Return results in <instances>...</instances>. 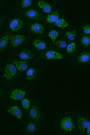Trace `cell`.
Returning a JSON list of instances; mask_svg holds the SVG:
<instances>
[{"label":"cell","mask_w":90,"mask_h":135,"mask_svg":"<svg viewBox=\"0 0 90 135\" xmlns=\"http://www.w3.org/2000/svg\"><path fill=\"white\" fill-rule=\"evenodd\" d=\"M60 126L63 130L67 132L74 131L75 128L74 123L71 118L69 117H65L61 120Z\"/></svg>","instance_id":"cell-1"},{"label":"cell","mask_w":90,"mask_h":135,"mask_svg":"<svg viewBox=\"0 0 90 135\" xmlns=\"http://www.w3.org/2000/svg\"><path fill=\"white\" fill-rule=\"evenodd\" d=\"M16 68L14 65L8 64L4 69V77L7 80H11L16 74Z\"/></svg>","instance_id":"cell-2"},{"label":"cell","mask_w":90,"mask_h":135,"mask_svg":"<svg viewBox=\"0 0 90 135\" xmlns=\"http://www.w3.org/2000/svg\"><path fill=\"white\" fill-rule=\"evenodd\" d=\"M9 26L10 29L11 30L13 31H16L23 28L24 24L21 19L15 18L10 21Z\"/></svg>","instance_id":"cell-3"},{"label":"cell","mask_w":90,"mask_h":135,"mask_svg":"<svg viewBox=\"0 0 90 135\" xmlns=\"http://www.w3.org/2000/svg\"><path fill=\"white\" fill-rule=\"evenodd\" d=\"M77 124L79 130L82 133L85 132L86 129L90 126V123L89 120L83 117H79L78 118Z\"/></svg>","instance_id":"cell-4"},{"label":"cell","mask_w":90,"mask_h":135,"mask_svg":"<svg viewBox=\"0 0 90 135\" xmlns=\"http://www.w3.org/2000/svg\"><path fill=\"white\" fill-rule=\"evenodd\" d=\"M25 38L23 35H12L10 39V44L14 47H17L23 42Z\"/></svg>","instance_id":"cell-5"},{"label":"cell","mask_w":90,"mask_h":135,"mask_svg":"<svg viewBox=\"0 0 90 135\" xmlns=\"http://www.w3.org/2000/svg\"><path fill=\"white\" fill-rule=\"evenodd\" d=\"M26 93L23 90L16 89L14 90L11 93L10 97L15 100H21L24 98Z\"/></svg>","instance_id":"cell-6"},{"label":"cell","mask_w":90,"mask_h":135,"mask_svg":"<svg viewBox=\"0 0 90 135\" xmlns=\"http://www.w3.org/2000/svg\"><path fill=\"white\" fill-rule=\"evenodd\" d=\"M40 113L37 106L33 105L30 111V117L31 119L37 121L40 119Z\"/></svg>","instance_id":"cell-7"},{"label":"cell","mask_w":90,"mask_h":135,"mask_svg":"<svg viewBox=\"0 0 90 135\" xmlns=\"http://www.w3.org/2000/svg\"><path fill=\"white\" fill-rule=\"evenodd\" d=\"M45 56L48 60L61 59L63 58L61 55L53 50L46 52L45 54Z\"/></svg>","instance_id":"cell-8"},{"label":"cell","mask_w":90,"mask_h":135,"mask_svg":"<svg viewBox=\"0 0 90 135\" xmlns=\"http://www.w3.org/2000/svg\"><path fill=\"white\" fill-rule=\"evenodd\" d=\"M25 16L28 18L32 20H39L41 19V17L37 11L34 9H30L26 12Z\"/></svg>","instance_id":"cell-9"},{"label":"cell","mask_w":90,"mask_h":135,"mask_svg":"<svg viewBox=\"0 0 90 135\" xmlns=\"http://www.w3.org/2000/svg\"><path fill=\"white\" fill-rule=\"evenodd\" d=\"M8 113L14 115L18 119H22V112L17 106H13L9 108L7 110Z\"/></svg>","instance_id":"cell-10"},{"label":"cell","mask_w":90,"mask_h":135,"mask_svg":"<svg viewBox=\"0 0 90 135\" xmlns=\"http://www.w3.org/2000/svg\"><path fill=\"white\" fill-rule=\"evenodd\" d=\"M20 58L23 60H29L32 59L34 55L30 50H24L21 52L19 54Z\"/></svg>","instance_id":"cell-11"},{"label":"cell","mask_w":90,"mask_h":135,"mask_svg":"<svg viewBox=\"0 0 90 135\" xmlns=\"http://www.w3.org/2000/svg\"><path fill=\"white\" fill-rule=\"evenodd\" d=\"M12 35H8L0 39V52L3 51L8 46L9 41Z\"/></svg>","instance_id":"cell-12"},{"label":"cell","mask_w":90,"mask_h":135,"mask_svg":"<svg viewBox=\"0 0 90 135\" xmlns=\"http://www.w3.org/2000/svg\"><path fill=\"white\" fill-rule=\"evenodd\" d=\"M13 63L20 72L25 71L28 68V64L26 61H19L15 60L13 61Z\"/></svg>","instance_id":"cell-13"},{"label":"cell","mask_w":90,"mask_h":135,"mask_svg":"<svg viewBox=\"0 0 90 135\" xmlns=\"http://www.w3.org/2000/svg\"><path fill=\"white\" fill-rule=\"evenodd\" d=\"M30 28L31 31L33 33L41 34L44 31V28L42 25L38 23L32 24Z\"/></svg>","instance_id":"cell-14"},{"label":"cell","mask_w":90,"mask_h":135,"mask_svg":"<svg viewBox=\"0 0 90 135\" xmlns=\"http://www.w3.org/2000/svg\"><path fill=\"white\" fill-rule=\"evenodd\" d=\"M90 59V52H84L77 57V60L80 63H86L88 62Z\"/></svg>","instance_id":"cell-15"},{"label":"cell","mask_w":90,"mask_h":135,"mask_svg":"<svg viewBox=\"0 0 90 135\" xmlns=\"http://www.w3.org/2000/svg\"><path fill=\"white\" fill-rule=\"evenodd\" d=\"M37 4L39 7L45 12L49 13L51 12L52 7L48 3L42 1H39L38 2Z\"/></svg>","instance_id":"cell-16"},{"label":"cell","mask_w":90,"mask_h":135,"mask_svg":"<svg viewBox=\"0 0 90 135\" xmlns=\"http://www.w3.org/2000/svg\"><path fill=\"white\" fill-rule=\"evenodd\" d=\"M59 18V13L58 11L53 12L48 15L47 20L49 23H52L57 21Z\"/></svg>","instance_id":"cell-17"},{"label":"cell","mask_w":90,"mask_h":135,"mask_svg":"<svg viewBox=\"0 0 90 135\" xmlns=\"http://www.w3.org/2000/svg\"><path fill=\"white\" fill-rule=\"evenodd\" d=\"M33 44L35 47L39 50H43L46 48V44L44 42L37 38L35 39Z\"/></svg>","instance_id":"cell-18"},{"label":"cell","mask_w":90,"mask_h":135,"mask_svg":"<svg viewBox=\"0 0 90 135\" xmlns=\"http://www.w3.org/2000/svg\"><path fill=\"white\" fill-rule=\"evenodd\" d=\"M36 75V71L35 68H31L28 70L26 73V79L31 80L34 79Z\"/></svg>","instance_id":"cell-19"},{"label":"cell","mask_w":90,"mask_h":135,"mask_svg":"<svg viewBox=\"0 0 90 135\" xmlns=\"http://www.w3.org/2000/svg\"><path fill=\"white\" fill-rule=\"evenodd\" d=\"M55 26L59 27L64 28L67 27L68 25L66 21L63 19H59L55 22Z\"/></svg>","instance_id":"cell-20"},{"label":"cell","mask_w":90,"mask_h":135,"mask_svg":"<svg viewBox=\"0 0 90 135\" xmlns=\"http://www.w3.org/2000/svg\"><path fill=\"white\" fill-rule=\"evenodd\" d=\"M71 41L74 40L76 35V31L75 30L70 31L67 32L65 34Z\"/></svg>","instance_id":"cell-21"},{"label":"cell","mask_w":90,"mask_h":135,"mask_svg":"<svg viewBox=\"0 0 90 135\" xmlns=\"http://www.w3.org/2000/svg\"><path fill=\"white\" fill-rule=\"evenodd\" d=\"M81 41L82 46L85 47L88 46L90 43V37L84 36L81 39Z\"/></svg>","instance_id":"cell-22"},{"label":"cell","mask_w":90,"mask_h":135,"mask_svg":"<svg viewBox=\"0 0 90 135\" xmlns=\"http://www.w3.org/2000/svg\"><path fill=\"white\" fill-rule=\"evenodd\" d=\"M36 130V127L34 123H30L28 125L26 129L27 132L33 133L35 132Z\"/></svg>","instance_id":"cell-23"},{"label":"cell","mask_w":90,"mask_h":135,"mask_svg":"<svg viewBox=\"0 0 90 135\" xmlns=\"http://www.w3.org/2000/svg\"><path fill=\"white\" fill-rule=\"evenodd\" d=\"M58 36V32L55 30L52 31L49 33V36L52 39L53 42H55V39Z\"/></svg>","instance_id":"cell-24"},{"label":"cell","mask_w":90,"mask_h":135,"mask_svg":"<svg viewBox=\"0 0 90 135\" xmlns=\"http://www.w3.org/2000/svg\"><path fill=\"white\" fill-rule=\"evenodd\" d=\"M22 107L25 109L29 110L30 104L29 100L27 99H23L22 101Z\"/></svg>","instance_id":"cell-25"},{"label":"cell","mask_w":90,"mask_h":135,"mask_svg":"<svg viewBox=\"0 0 90 135\" xmlns=\"http://www.w3.org/2000/svg\"><path fill=\"white\" fill-rule=\"evenodd\" d=\"M76 47L75 44L73 42L69 44L67 48V52L68 53H72L74 52L75 50Z\"/></svg>","instance_id":"cell-26"},{"label":"cell","mask_w":90,"mask_h":135,"mask_svg":"<svg viewBox=\"0 0 90 135\" xmlns=\"http://www.w3.org/2000/svg\"><path fill=\"white\" fill-rule=\"evenodd\" d=\"M55 44L58 47L61 49L65 48L67 46L66 42L63 40L58 41L55 42Z\"/></svg>","instance_id":"cell-27"},{"label":"cell","mask_w":90,"mask_h":135,"mask_svg":"<svg viewBox=\"0 0 90 135\" xmlns=\"http://www.w3.org/2000/svg\"><path fill=\"white\" fill-rule=\"evenodd\" d=\"M32 2L31 0H23L21 3L22 6L23 8L29 7L32 4Z\"/></svg>","instance_id":"cell-28"},{"label":"cell","mask_w":90,"mask_h":135,"mask_svg":"<svg viewBox=\"0 0 90 135\" xmlns=\"http://www.w3.org/2000/svg\"><path fill=\"white\" fill-rule=\"evenodd\" d=\"M84 32L86 34L90 33V26L89 25H86L83 27Z\"/></svg>","instance_id":"cell-29"},{"label":"cell","mask_w":90,"mask_h":135,"mask_svg":"<svg viewBox=\"0 0 90 135\" xmlns=\"http://www.w3.org/2000/svg\"><path fill=\"white\" fill-rule=\"evenodd\" d=\"M90 127L89 126L87 130V132L88 135H90Z\"/></svg>","instance_id":"cell-30"},{"label":"cell","mask_w":90,"mask_h":135,"mask_svg":"<svg viewBox=\"0 0 90 135\" xmlns=\"http://www.w3.org/2000/svg\"><path fill=\"white\" fill-rule=\"evenodd\" d=\"M0 70H1V67H0Z\"/></svg>","instance_id":"cell-31"},{"label":"cell","mask_w":90,"mask_h":135,"mask_svg":"<svg viewBox=\"0 0 90 135\" xmlns=\"http://www.w3.org/2000/svg\"><path fill=\"white\" fill-rule=\"evenodd\" d=\"M0 93H1V91H0Z\"/></svg>","instance_id":"cell-32"}]
</instances>
